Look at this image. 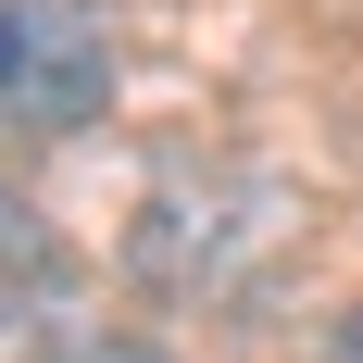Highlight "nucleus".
<instances>
[{
  "instance_id": "1",
  "label": "nucleus",
  "mask_w": 363,
  "mask_h": 363,
  "mask_svg": "<svg viewBox=\"0 0 363 363\" xmlns=\"http://www.w3.org/2000/svg\"><path fill=\"white\" fill-rule=\"evenodd\" d=\"M113 101V38L63 0H0V138H50Z\"/></svg>"
},
{
  "instance_id": "2",
  "label": "nucleus",
  "mask_w": 363,
  "mask_h": 363,
  "mask_svg": "<svg viewBox=\"0 0 363 363\" xmlns=\"http://www.w3.org/2000/svg\"><path fill=\"white\" fill-rule=\"evenodd\" d=\"M50 289H63V238H50V225L0 188V326H13L26 301H50Z\"/></svg>"
},
{
  "instance_id": "3",
  "label": "nucleus",
  "mask_w": 363,
  "mask_h": 363,
  "mask_svg": "<svg viewBox=\"0 0 363 363\" xmlns=\"http://www.w3.org/2000/svg\"><path fill=\"white\" fill-rule=\"evenodd\" d=\"M38 363H163L150 338H63V351H38Z\"/></svg>"
},
{
  "instance_id": "4",
  "label": "nucleus",
  "mask_w": 363,
  "mask_h": 363,
  "mask_svg": "<svg viewBox=\"0 0 363 363\" xmlns=\"http://www.w3.org/2000/svg\"><path fill=\"white\" fill-rule=\"evenodd\" d=\"M326 363H363V313H351V326H338V351H326Z\"/></svg>"
}]
</instances>
